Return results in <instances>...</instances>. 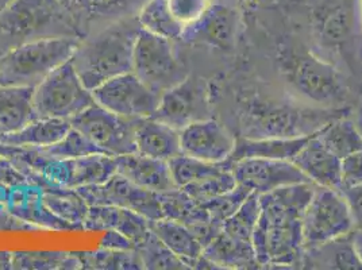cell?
Returning <instances> with one entry per match:
<instances>
[{"mask_svg": "<svg viewBox=\"0 0 362 270\" xmlns=\"http://www.w3.org/2000/svg\"><path fill=\"white\" fill-rule=\"evenodd\" d=\"M315 134L311 135L307 143L291 161L302 170L304 176L313 184L317 187L339 189L341 158L329 151Z\"/></svg>", "mask_w": 362, "mask_h": 270, "instance_id": "cell-23", "label": "cell"}, {"mask_svg": "<svg viewBox=\"0 0 362 270\" xmlns=\"http://www.w3.org/2000/svg\"><path fill=\"white\" fill-rule=\"evenodd\" d=\"M233 134L218 120H199L180 130L181 153L206 163H225L235 148Z\"/></svg>", "mask_w": 362, "mask_h": 270, "instance_id": "cell-18", "label": "cell"}, {"mask_svg": "<svg viewBox=\"0 0 362 270\" xmlns=\"http://www.w3.org/2000/svg\"><path fill=\"white\" fill-rule=\"evenodd\" d=\"M46 207L61 221L72 225L75 231H83V223L90 211V204L76 189L49 184L42 188Z\"/></svg>", "mask_w": 362, "mask_h": 270, "instance_id": "cell-31", "label": "cell"}, {"mask_svg": "<svg viewBox=\"0 0 362 270\" xmlns=\"http://www.w3.org/2000/svg\"><path fill=\"white\" fill-rule=\"evenodd\" d=\"M0 182L8 188L22 184H29L25 175L11 161L6 158H0Z\"/></svg>", "mask_w": 362, "mask_h": 270, "instance_id": "cell-45", "label": "cell"}, {"mask_svg": "<svg viewBox=\"0 0 362 270\" xmlns=\"http://www.w3.org/2000/svg\"><path fill=\"white\" fill-rule=\"evenodd\" d=\"M13 269V252L0 250V270Z\"/></svg>", "mask_w": 362, "mask_h": 270, "instance_id": "cell-48", "label": "cell"}, {"mask_svg": "<svg viewBox=\"0 0 362 270\" xmlns=\"http://www.w3.org/2000/svg\"><path fill=\"white\" fill-rule=\"evenodd\" d=\"M351 240H353V246L356 249V253L362 262V230H354Z\"/></svg>", "mask_w": 362, "mask_h": 270, "instance_id": "cell-49", "label": "cell"}, {"mask_svg": "<svg viewBox=\"0 0 362 270\" xmlns=\"http://www.w3.org/2000/svg\"><path fill=\"white\" fill-rule=\"evenodd\" d=\"M362 184V151L341 158L339 189H346Z\"/></svg>", "mask_w": 362, "mask_h": 270, "instance_id": "cell-43", "label": "cell"}, {"mask_svg": "<svg viewBox=\"0 0 362 270\" xmlns=\"http://www.w3.org/2000/svg\"><path fill=\"white\" fill-rule=\"evenodd\" d=\"M151 231L188 269H214L203 255V245L197 235L176 221L161 218L151 221Z\"/></svg>", "mask_w": 362, "mask_h": 270, "instance_id": "cell-24", "label": "cell"}, {"mask_svg": "<svg viewBox=\"0 0 362 270\" xmlns=\"http://www.w3.org/2000/svg\"><path fill=\"white\" fill-rule=\"evenodd\" d=\"M151 221L136 211L115 206H90L83 231L115 230L139 245L151 233Z\"/></svg>", "mask_w": 362, "mask_h": 270, "instance_id": "cell-21", "label": "cell"}, {"mask_svg": "<svg viewBox=\"0 0 362 270\" xmlns=\"http://www.w3.org/2000/svg\"><path fill=\"white\" fill-rule=\"evenodd\" d=\"M141 25L134 18L123 19L78 40L72 64L90 90L103 83L133 72V59Z\"/></svg>", "mask_w": 362, "mask_h": 270, "instance_id": "cell-2", "label": "cell"}, {"mask_svg": "<svg viewBox=\"0 0 362 270\" xmlns=\"http://www.w3.org/2000/svg\"><path fill=\"white\" fill-rule=\"evenodd\" d=\"M346 200L356 230H362V184L346 189H339Z\"/></svg>", "mask_w": 362, "mask_h": 270, "instance_id": "cell-44", "label": "cell"}, {"mask_svg": "<svg viewBox=\"0 0 362 270\" xmlns=\"http://www.w3.org/2000/svg\"><path fill=\"white\" fill-rule=\"evenodd\" d=\"M35 227L16 218L6 207L0 206V231H34Z\"/></svg>", "mask_w": 362, "mask_h": 270, "instance_id": "cell-47", "label": "cell"}, {"mask_svg": "<svg viewBox=\"0 0 362 270\" xmlns=\"http://www.w3.org/2000/svg\"><path fill=\"white\" fill-rule=\"evenodd\" d=\"M250 191L237 184L235 188L223 195L212 197L210 200L202 203L203 207L209 212L210 219L214 225L222 227L227 218H230L235 211L243 204V201L250 196Z\"/></svg>", "mask_w": 362, "mask_h": 270, "instance_id": "cell-40", "label": "cell"}, {"mask_svg": "<svg viewBox=\"0 0 362 270\" xmlns=\"http://www.w3.org/2000/svg\"><path fill=\"white\" fill-rule=\"evenodd\" d=\"M279 61L288 84L308 100L323 107H339L346 100L344 76L330 61L293 47H284Z\"/></svg>", "mask_w": 362, "mask_h": 270, "instance_id": "cell-6", "label": "cell"}, {"mask_svg": "<svg viewBox=\"0 0 362 270\" xmlns=\"http://www.w3.org/2000/svg\"><path fill=\"white\" fill-rule=\"evenodd\" d=\"M314 135V134H313ZM308 136H298V138H247L240 136L235 141V148L230 163H235L245 158H264V160H283L291 161L307 141Z\"/></svg>", "mask_w": 362, "mask_h": 270, "instance_id": "cell-27", "label": "cell"}, {"mask_svg": "<svg viewBox=\"0 0 362 270\" xmlns=\"http://www.w3.org/2000/svg\"><path fill=\"white\" fill-rule=\"evenodd\" d=\"M133 74L158 95L177 86L189 75L185 64L180 60L175 41L151 34L142 28L134 47Z\"/></svg>", "mask_w": 362, "mask_h": 270, "instance_id": "cell-8", "label": "cell"}, {"mask_svg": "<svg viewBox=\"0 0 362 270\" xmlns=\"http://www.w3.org/2000/svg\"><path fill=\"white\" fill-rule=\"evenodd\" d=\"M71 127V120L37 118L13 134L1 135L0 141L14 146L44 149L60 141Z\"/></svg>", "mask_w": 362, "mask_h": 270, "instance_id": "cell-30", "label": "cell"}, {"mask_svg": "<svg viewBox=\"0 0 362 270\" xmlns=\"http://www.w3.org/2000/svg\"><path fill=\"white\" fill-rule=\"evenodd\" d=\"M90 206H115L136 211L151 221L164 218L160 194L141 188L115 173L108 180L76 189Z\"/></svg>", "mask_w": 362, "mask_h": 270, "instance_id": "cell-14", "label": "cell"}, {"mask_svg": "<svg viewBox=\"0 0 362 270\" xmlns=\"http://www.w3.org/2000/svg\"><path fill=\"white\" fill-rule=\"evenodd\" d=\"M37 172L41 173L49 184L78 189L102 184L114 176L117 173V160L110 154H90L69 160L49 158L44 154Z\"/></svg>", "mask_w": 362, "mask_h": 270, "instance_id": "cell-15", "label": "cell"}, {"mask_svg": "<svg viewBox=\"0 0 362 270\" xmlns=\"http://www.w3.org/2000/svg\"><path fill=\"white\" fill-rule=\"evenodd\" d=\"M40 151L49 158L59 160L78 158L90 154H107L95 142H92L87 135L76 130L75 127H71V130L56 143Z\"/></svg>", "mask_w": 362, "mask_h": 270, "instance_id": "cell-39", "label": "cell"}, {"mask_svg": "<svg viewBox=\"0 0 362 270\" xmlns=\"http://www.w3.org/2000/svg\"><path fill=\"white\" fill-rule=\"evenodd\" d=\"M60 37H77L60 0H14L0 14V56L18 46Z\"/></svg>", "mask_w": 362, "mask_h": 270, "instance_id": "cell-4", "label": "cell"}, {"mask_svg": "<svg viewBox=\"0 0 362 270\" xmlns=\"http://www.w3.org/2000/svg\"><path fill=\"white\" fill-rule=\"evenodd\" d=\"M136 153L169 161L181 153L180 130L154 118H141L136 124Z\"/></svg>", "mask_w": 362, "mask_h": 270, "instance_id": "cell-25", "label": "cell"}, {"mask_svg": "<svg viewBox=\"0 0 362 270\" xmlns=\"http://www.w3.org/2000/svg\"><path fill=\"white\" fill-rule=\"evenodd\" d=\"M315 135L329 151L339 158L362 151L361 131L346 117L332 120Z\"/></svg>", "mask_w": 362, "mask_h": 270, "instance_id": "cell-32", "label": "cell"}, {"mask_svg": "<svg viewBox=\"0 0 362 270\" xmlns=\"http://www.w3.org/2000/svg\"><path fill=\"white\" fill-rule=\"evenodd\" d=\"M238 25L240 16L233 7L212 0L206 14L184 29L180 41L188 45L210 46L222 52L231 50L235 45Z\"/></svg>", "mask_w": 362, "mask_h": 270, "instance_id": "cell-19", "label": "cell"}, {"mask_svg": "<svg viewBox=\"0 0 362 270\" xmlns=\"http://www.w3.org/2000/svg\"><path fill=\"white\" fill-rule=\"evenodd\" d=\"M6 209L37 230L75 231L72 225L61 221L46 207L42 188L34 184H22L10 188Z\"/></svg>", "mask_w": 362, "mask_h": 270, "instance_id": "cell-20", "label": "cell"}, {"mask_svg": "<svg viewBox=\"0 0 362 270\" xmlns=\"http://www.w3.org/2000/svg\"><path fill=\"white\" fill-rule=\"evenodd\" d=\"M117 173L133 181L138 187L157 194L172 191L176 187L169 163L142 155L139 153L117 155Z\"/></svg>", "mask_w": 362, "mask_h": 270, "instance_id": "cell-22", "label": "cell"}, {"mask_svg": "<svg viewBox=\"0 0 362 270\" xmlns=\"http://www.w3.org/2000/svg\"><path fill=\"white\" fill-rule=\"evenodd\" d=\"M78 40L77 37L44 38L8 50L0 56V86L35 88L72 59Z\"/></svg>", "mask_w": 362, "mask_h": 270, "instance_id": "cell-7", "label": "cell"}, {"mask_svg": "<svg viewBox=\"0 0 362 270\" xmlns=\"http://www.w3.org/2000/svg\"><path fill=\"white\" fill-rule=\"evenodd\" d=\"M100 247L108 250H134L136 246L126 235L115 230H107L100 240Z\"/></svg>", "mask_w": 362, "mask_h": 270, "instance_id": "cell-46", "label": "cell"}, {"mask_svg": "<svg viewBox=\"0 0 362 270\" xmlns=\"http://www.w3.org/2000/svg\"><path fill=\"white\" fill-rule=\"evenodd\" d=\"M360 7H361V16H362V0H360Z\"/></svg>", "mask_w": 362, "mask_h": 270, "instance_id": "cell-51", "label": "cell"}, {"mask_svg": "<svg viewBox=\"0 0 362 270\" xmlns=\"http://www.w3.org/2000/svg\"><path fill=\"white\" fill-rule=\"evenodd\" d=\"M136 19L144 30L175 42L181 40L184 26L170 13L168 0H148L139 10Z\"/></svg>", "mask_w": 362, "mask_h": 270, "instance_id": "cell-33", "label": "cell"}, {"mask_svg": "<svg viewBox=\"0 0 362 270\" xmlns=\"http://www.w3.org/2000/svg\"><path fill=\"white\" fill-rule=\"evenodd\" d=\"M134 250L142 261L144 269H188L184 265V262L173 254L165 245L157 238V235L153 231L146 237V240H142L139 245H136Z\"/></svg>", "mask_w": 362, "mask_h": 270, "instance_id": "cell-38", "label": "cell"}, {"mask_svg": "<svg viewBox=\"0 0 362 270\" xmlns=\"http://www.w3.org/2000/svg\"><path fill=\"white\" fill-rule=\"evenodd\" d=\"M13 269L80 270L78 255L69 252H13Z\"/></svg>", "mask_w": 362, "mask_h": 270, "instance_id": "cell-34", "label": "cell"}, {"mask_svg": "<svg viewBox=\"0 0 362 270\" xmlns=\"http://www.w3.org/2000/svg\"><path fill=\"white\" fill-rule=\"evenodd\" d=\"M258 215L259 199L257 194H250V196L243 201L241 207L223 222L221 230L231 238L253 242Z\"/></svg>", "mask_w": 362, "mask_h": 270, "instance_id": "cell-37", "label": "cell"}, {"mask_svg": "<svg viewBox=\"0 0 362 270\" xmlns=\"http://www.w3.org/2000/svg\"><path fill=\"white\" fill-rule=\"evenodd\" d=\"M317 45L362 80L360 0H326L314 11Z\"/></svg>", "mask_w": 362, "mask_h": 270, "instance_id": "cell-5", "label": "cell"}, {"mask_svg": "<svg viewBox=\"0 0 362 270\" xmlns=\"http://www.w3.org/2000/svg\"><path fill=\"white\" fill-rule=\"evenodd\" d=\"M345 107H299L267 98H249L242 103L241 136L298 138L315 134L326 124L346 117Z\"/></svg>", "mask_w": 362, "mask_h": 270, "instance_id": "cell-3", "label": "cell"}, {"mask_svg": "<svg viewBox=\"0 0 362 270\" xmlns=\"http://www.w3.org/2000/svg\"><path fill=\"white\" fill-rule=\"evenodd\" d=\"M80 38L123 19L134 18L148 0H60Z\"/></svg>", "mask_w": 362, "mask_h": 270, "instance_id": "cell-17", "label": "cell"}, {"mask_svg": "<svg viewBox=\"0 0 362 270\" xmlns=\"http://www.w3.org/2000/svg\"><path fill=\"white\" fill-rule=\"evenodd\" d=\"M168 163L172 172V177L177 188H185L191 184L204 180L212 175H216L231 166L230 161L214 164V163H206L194 157L185 155L182 153L170 158Z\"/></svg>", "mask_w": 362, "mask_h": 270, "instance_id": "cell-35", "label": "cell"}, {"mask_svg": "<svg viewBox=\"0 0 362 270\" xmlns=\"http://www.w3.org/2000/svg\"><path fill=\"white\" fill-rule=\"evenodd\" d=\"M354 230L351 212L342 192L317 185L303 215L304 250L342 238Z\"/></svg>", "mask_w": 362, "mask_h": 270, "instance_id": "cell-10", "label": "cell"}, {"mask_svg": "<svg viewBox=\"0 0 362 270\" xmlns=\"http://www.w3.org/2000/svg\"><path fill=\"white\" fill-rule=\"evenodd\" d=\"M83 269L92 270H141L142 261L136 250H108L99 247L96 252H76Z\"/></svg>", "mask_w": 362, "mask_h": 270, "instance_id": "cell-36", "label": "cell"}, {"mask_svg": "<svg viewBox=\"0 0 362 270\" xmlns=\"http://www.w3.org/2000/svg\"><path fill=\"white\" fill-rule=\"evenodd\" d=\"M212 0H168L170 13L184 26L194 25L206 14Z\"/></svg>", "mask_w": 362, "mask_h": 270, "instance_id": "cell-42", "label": "cell"}, {"mask_svg": "<svg viewBox=\"0 0 362 270\" xmlns=\"http://www.w3.org/2000/svg\"><path fill=\"white\" fill-rule=\"evenodd\" d=\"M204 258L214 269H257V261L253 242L231 238L222 230L203 249Z\"/></svg>", "mask_w": 362, "mask_h": 270, "instance_id": "cell-26", "label": "cell"}, {"mask_svg": "<svg viewBox=\"0 0 362 270\" xmlns=\"http://www.w3.org/2000/svg\"><path fill=\"white\" fill-rule=\"evenodd\" d=\"M96 105L127 118H151L161 95L153 92L133 72L117 76L92 90Z\"/></svg>", "mask_w": 362, "mask_h": 270, "instance_id": "cell-13", "label": "cell"}, {"mask_svg": "<svg viewBox=\"0 0 362 270\" xmlns=\"http://www.w3.org/2000/svg\"><path fill=\"white\" fill-rule=\"evenodd\" d=\"M34 119V88L0 86V136L13 134Z\"/></svg>", "mask_w": 362, "mask_h": 270, "instance_id": "cell-28", "label": "cell"}, {"mask_svg": "<svg viewBox=\"0 0 362 270\" xmlns=\"http://www.w3.org/2000/svg\"><path fill=\"white\" fill-rule=\"evenodd\" d=\"M136 120L123 118L93 103L71 119V124L105 153L117 157L136 153Z\"/></svg>", "mask_w": 362, "mask_h": 270, "instance_id": "cell-12", "label": "cell"}, {"mask_svg": "<svg viewBox=\"0 0 362 270\" xmlns=\"http://www.w3.org/2000/svg\"><path fill=\"white\" fill-rule=\"evenodd\" d=\"M315 184L300 182L258 195L259 215L253 246L259 268L302 266L303 215Z\"/></svg>", "mask_w": 362, "mask_h": 270, "instance_id": "cell-1", "label": "cell"}, {"mask_svg": "<svg viewBox=\"0 0 362 270\" xmlns=\"http://www.w3.org/2000/svg\"><path fill=\"white\" fill-rule=\"evenodd\" d=\"M95 103L88 90L77 75L72 61H66L34 88L37 118L74 119Z\"/></svg>", "mask_w": 362, "mask_h": 270, "instance_id": "cell-9", "label": "cell"}, {"mask_svg": "<svg viewBox=\"0 0 362 270\" xmlns=\"http://www.w3.org/2000/svg\"><path fill=\"white\" fill-rule=\"evenodd\" d=\"M351 235L353 233L317 247L305 249L300 268L362 270V262L353 246Z\"/></svg>", "mask_w": 362, "mask_h": 270, "instance_id": "cell-29", "label": "cell"}, {"mask_svg": "<svg viewBox=\"0 0 362 270\" xmlns=\"http://www.w3.org/2000/svg\"><path fill=\"white\" fill-rule=\"evenodd\" d=\"M14 0H0V14L13 3Z\"/></svg>", "mask_w": 362, "mask_h": 270, "instance_id": "cell-50", "label": "cell"}, {"mask_svg": "<svg viewBox=\"0 0 362 270\" xmlns=\"http://www.w3.org/2000/svg\"><path fill=\"white\" fill-rule=\"evenodd\" d=\"M230 164L237 184L257 195L293 184L311 182L292 161L245 158Z\"/></svg>", "mask_w": 362, "mask_h": 270, "instance_id": "cell-16", "label": "cell"}, {"mask_svg": "<svg viewBox=\"0 0 362 270\" xmlns=\"http://www.w3.org/2000/svg\"><path fill=\"white\" fill-rule=\"evenodd\" d=\"M235 187H237V180H235L231 166H230L216 175H212L204 180L191 184L181 189H184L188 195L192 196L199 203H204L212 197L226 194Z\"/></svg>", "mask_w": 362, "mask_h": 270, "instance_id": "cell-41", "label": "cell"}, {"mask_svg": "<svg viewBox=\"0 0 362 270\" xmlns=\"http://www.w3.org/2000/svg\"><path fill=\"white\" fill-rule=\"evenodd\" d=\"M166 124L182 130L199 120L211 118L210 86L206 78L197 75L187 76L177 86L166 90L151 117Z\"/></svg>", "mask_w": 362, "mask_h": 270, "instance_id": "cell-11", "label": "cell"}]
</instances>
